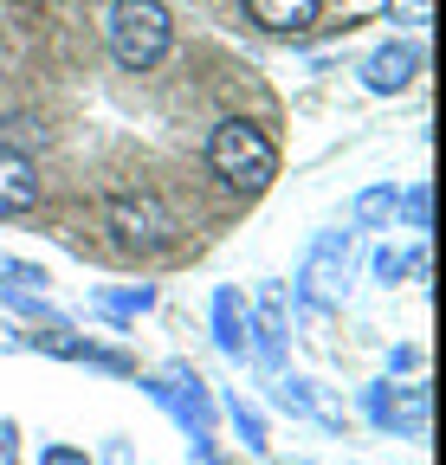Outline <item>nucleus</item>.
<instances>
[{"mask_svg": "<svg viewBox=\"0 0 446 465\" xmlns=\"http://www.w3.org/2000/svg\"><path fill=\"white\" fill-rule=\"evenodd\" d=\"M104 39H110V58H117L124 72H149V65H162V58H169L175 20H169V7H162V0H117V7H110Z\"/></svg>", "mask_w": 446, "mask_h": 465, "instance_id": "nucleus-1", "label": "nucleus"}, {"mask_svg": "<svg viewBox=\"0 0 446 465\" xmlns=\"http://www.w3.org/2000/svg\"><path fill=\"white\" fill-rule=\"evenodd\" d=\"M207 168L227 182L233 194H265L272 188V174H278V149L265 143V130H253V124H220L213 136H207Z\"/></svg>", "mask_w": 446, "mask_h": 465, "instance_id": "nucleus-2", "label": "nucleus"}, {"mask_svg": "<svg viewBox=\"0 0 446 465\" xmlns=\"http://www.w3.org/2000/svg\"><path fill=\"white\" fill-rule=\"evenodd\" d=\"M143 394L155 401V407H169L175 414V427L194 440V433H213V401H207V381L188 369V362H169V369H155L149 381H143Z\"/></svg>", "mask_w": 446, "mask_h": 465, "instance_id": "nucleus-3", "label": "nucleus"}, {"mask_svg": "<svg viewBox=\"0 0 446 465\" xmlns=\"http://www.w3.org/2000/svg\"><path fill=\"white\" fill-rule=\"evenodd\" d=\"M343 291H350V232H323V240L304 252V272H298V298L330 311V304H343Z\"/></svg>", "mask_w": 446, "mask_h": 465, "instance_id": "nucleus-4", "label": "nucleus"}, {"mask_svg": "<svg viewBox=\"0 0 446 465\" xmlns=\"http://www.w3.org/2000/svg\"><path fill=\"white\" fill-rule=\"evenodd\" d=\"M110 232H117L124 246H169L175 240V213L155 194H117L110 201Z\"/></svg>", "mask_w": 446, "mask_h": 465, "instance_id": "nucleus-5", "label": "nucleus"}, {"mask_svg": "<svg viewBox=\"0 0 446 465\" xmlns=\"http://www.w3.org/2000/svg\"><path fill=\"white\" fill-rule=\"evenodd\" d=\"M362 407H369V420L382 427V433H401V440H427V388H369L362 394Z\"/></svg>", "mask_w": 446, "mask_h": 465, "instance_id": "nucleus-6", "label": "nucleus"}, {"mask_svg": "<svg viewBox=\"0 0 446 465\" xmlns=\"http://www.w3.org/2000/svg\"><path fill=\"white\" fill-rule=\"evenodd\" d=\"M414 72H421V45H414V39H395V45H382L369 65H362V84H369L375 97H395V91L414 84Z\"/></svg>", "mask_w": 446, "mask_h": 465, "instance_id": "nucleus-7", "label": "nucleus"}, {"mask_svg": "<svg viewBox=\"0 0 446 465\" xmlns=\"http://www.w3.org/2000/svg\"><path fill=\"white\" fill-rule=\"evenodd\" d=\"M213 342L227 349L233 362H246V356H253V317H246L240 284H220V291H213Z\"/></svg>", "mask_w": 446, "mask_h": 465, "instance_id": "nucleus-8", "label": "nucleus"}, {"mask_svg": "<svg viewBox=\"0 0 446 465\" xmlns=\"http://www.w3.org/2000/svg\"><path fill=\"white\" fill-rule=\"evenodd\" d=\"M39 201V174L20 149H0V220H14Z\"/></svg>", "mask_w": 446, "mask_h": 465, "instance_id": "nucleus-9", "label": "nucleus"}, {"mask_svg": "<svg viewBox=\"0 0 446 465\" xmlns=\"http://www.w3.org/2000/svg\"><path fill=\"white\" fill-rule=\"evenodd\" d=\"M253 336H259V342H253L259 369L278 375V369H285V304H278L272 284H265V298H259V330H253Z\"/></svg>", "mask_w": 446, "mask_h": 465, "instance_id": "nucleus-10", "label": "nucleus"}, {"mask_svg": "<svg viewBox=\"0 0 446 465\" xmlns=\"http://www.w3.org/2000/svg\"><path fill=\"white\" fill-rule=\"evenodd\" d=\"M317 7L323 0H246L253 26H265V33H304L317 20Z\"/></svg>", "mask_w": 446, "mask_h": 465, "instance_id": "nucleus-11", "label": "nucleus"}, {"mask_svg": "<svg viewBox=\"0 0 446 465\" xmlns=\"http://www.w3.org/2000/svg\"><path fill=\"white\" fill-rule=\"evenodd\" d=\"M149 304H155L149 284H136V291H104V298H97L104 317H136V311H149Z\"/></svg>", "mask_w": 446, "mask_h": 465, "instance_id": "nucleus-12", "label": "nucleus"}, {"mask_svg": "<svg viewBox=\"0 0 446 465\" xmlns=\"http://www.w3.org/2000/svg\"><path fill=\"white\" fill-rule=\"evenodd\" d=\"M227 414H233V427H240V446H246V452H265V420H259V407H246V401L233 394Z\"/></svg>", "mask_w": 446, "mask_h": 465, "instance_id": "nucleus-13", "label": "nucleus"}, {"mask_svg": "<svg viewBox=\"0 0 446 465\" xmlns=\"http://www.w3.org/2000/svg\"><path fill=\"white\" fill-rule=\"evenodd\" d=\"M395 201H401V194H395V182H388V188H369V194H356V207H350V213H356L362 226H375V220H388V213H395Z\"/></svg>", "mask_w": 446, "mask_h": 465, "instance_id": "nucleus-14", "label": "nucleus"}, {"mask_svg": "<svg viewBox=\"0 0 446 465\" xmlns=\"http://www.w3.org/2000/svg\"><path fill=\"white\" fill-rule=\"evenodd\" d=\"M395 207H401V220H408L414 232H427V220H433V194H427V188H408Z\"/></svg>", "mask_w": 446, "mask_h": 465, "instance_id": "nucleus-15", "label": "nucleus"}, {"mask_svg": "<svg viewBox=\"0 0 446 465\" xmlns=\"http://www.w3.org/2000/svg\"><path fill=\"white\" fill-rule=\"evenodd\" d=\"M20 284H45V272L39 265H26V259H0V291H20Z\"/></svg>", "mask_w": 446, "mask_h": 465, "instance_id": "nucleus-16", "label": "nucleus"}, {"mask_svg": "<svg viewBox=\"0 0 446 465\" xmlns=\"http://www.w3.org/2000/svg\"><path fill=\"white\" fill-rule=\"evenodd\" d=\"M408 272H414V259H408V252H395V246L375 252V278H382V284H401Z\"/></svg>", "mask_w": 446, "mask_h": 465, "instance_id": "nucleus-17", "label": "nucleus"}, {"mask_svg": "<svg viewBox=\"0 0 446 465\" xmlns=\"http://www.w3.org/2000/svg\"><path fill=\"white\" fill-rule=\"evenodd\" d=\"M0 465H20V427L0 420Z\"/></svg>", "mask_w": 446, "mask_h": 465, "instance_id": "nucleus-18", "label": "nucleus"}, {"mask_svg": "<svg viewBox=\"0 0 446 465\" xmlns=\"http://www.w3.org/2000/svg\"><path fill=\"white\" fill-rule=\"evenodd\" d=\"M39 465H91V459H84L78 446H45V452H39Z\"/></svg>", "mask_w": 446, "mask_h": 465, "instance_id": "nucleus-19", "label": "nucleus"}, {"mask_svg": "<svg viewBox=\"0 0 446 465\" xmlns=\"http://www.w3.org/2000/svg\"><path fill=\"white\" fill-rule=\"evenodd\" d=\"M388 369H401V375L421 369V349H388Z\"/></svg>", "mask_w": 446, "mask_h": 465, "instance_id": "nucleus-20", "label": "nucleus"}, {"mask_svg": "<svg viewBox=\"0 0 446 465\" xmlns=\"http://www.w3.org/2000/svg\"><path fill=\"white\" fill-rule=\"evenodd\" d=\"M194 465H220V452H213V433H194Z\"/></svg>", "mask_w": 446, "mask_h": 465, "instance_id": "nucleus-21", "label": "nucleus"}, {"mask_svg": "<svg viewBox=\"0 0 446 465\" xmlns=\"http://www.w3.org/2000/svg\"><path fill=\"white\" fill-rule=\"evenodd\" d=\"M14 349H20V336H14V330H0V356H14Z\"/></svg>", "mask_w": 446, "mask_h": 465, "instance_id": "nucleus-22", "label": "nucleus"}]
</instances>
